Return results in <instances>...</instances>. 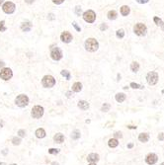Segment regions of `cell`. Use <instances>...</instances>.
<instances>
[{
    "instance_id": "cell-1",
    "label": "cell",
    "mask_w": 164,
    "mask_h": 165,
    "mask_svg": "<svg viewBox=\"0 0 164 165\" xmlns=\"http://www.w3.org/2000/svg\"><path fill=\"white\" fill-rule=\"evenodd\" d=\"M99 47V43L97 42L96 39L94 38H89L85 41V50L87 52H90V53H94L98 50Z\"/></svg>"
},
{
    "instance_id": "cell-2",
    "label": "cell",
    "mask_w": 164,
    "mask_h": 165,
    "mask_svg": "<svg viewBox=\"0 0 164 165\" xmlns=\"http://www.w3.org/2000/svg\"><path fill=\"white\" fill-rule=\"evenodd\" d=\"M134 32H135V34L137 35V36H145L146 35V32H147V28L144 24H142V23H137L135 25V27H134Z\"/></svg>"
},
{
    "instance_id": "cell-3",
    "label": "cell",
    "mask_w": 164,
    "mask_h": 165,
    "mask_svg": "<svg viewBox=\"0 0 164 165\" xmlns=\"http://www.w3.org/2000/svg\"><path fill=\"white\" fill-rule=\"evenodd\" d=\"M15 103H16L17 106L21 107V108L26 107L28 104H29V98H28L27 95H25V94H20V95H18L16 97Z\"/></svg>"
},
{
    "instance_id": "cell-4",
    "label": "cell",
    "mask_w": 164,
    "mask_h": 165,
    "mask_svg": "<svg viewBox=\"0 0 164 165\" xmlns=\"http://www.w3.org/2000/svg\"><path fill=\"white\" fill-rule=\"evenodd\" d=\"M42 84L45 88H52L54 87L55 84V79L54 76L52 75H46L44 76L43 80H42Z\"/></svg>"
},
{
    "instance_id": "cell-5",
    "label": "cell",
    "mask_w": 164,
    "mask_h": 165,
    "mask_svg": "<svg viewBox=\"0 0 164 165\" xmlns=\"http://www.w3.org/2000/svg\"><path fill=\"white\" fill-rule=\"evenodd\" d=\"M83 19L87 23H94L96 20V14L93 10H87L83 13Z\"/></svg>"
},
{
    "instance_id": "cell-6",
    "label": "cell",
    "mask_w": 164,
    "mask_h": 165,
    "mask_svg": "<svg viewBox=\"0 0 164 165\" xmlns=\"http://www.w3.org/2000/svg\"><path fill=\"white\" fill-rule=\"evenodd\" d=\"M51 56L54 60H60L62 58V52L59 47H51Z\"/></svg>"
},
{
    "instance_id": "cell-7",
    "label": "cell",
    "mask_w": 164,
    "mask_h": 165,
    "mask_svg": "<svg viewBox=\"0 0 164 165\" xmlns=\"http://www.w3.org/2000/svg\"><path fill=\"white\" fill-rule=\"evenodd\" d=\"M146 81L149 85H155L158 81V74L155 71H150L146 75Z\"/></svg>"
},
{
    "instance_id": "cell-8",
    "label": "cell",
    "mask_w": 164,
    "mask_h": 165,
    "mask_svg": "<svg viewBox=\"0 0 164 165\" xmlns=\"http://www.w3.org/2000/svg\"><path fill=\"white\" fill-rule=\"evenodd\" d=\"M12 76H13V72H12V70L10 68L4 67V68L1 69V71H0V78L1 79L7 81V80L12 78Z\"/></svg>"
},
{
    "instance_id": "cell-9",
    "label": "cell",
    "mask_w": 164,
    "mask_h": 165,
    "mask_svg": "<svg viewBox=\"0 0 164 165\" xmlns=\"http://www.w3.org/2000/svg\"><path fill=\"white\" fill-rule=\"evenodd\" d=\"M15 9H16V6H15V4H14L13 2H11V1H7V2H5V3L2 5V10H3L6 14H12V13H14Z\"/></svg>"
},
{
    "instance_id": "cell-10",
    "label": "cell",
    "mask_w": 164,
    "mask_h": 165,
    "mask_svg": "<svg viewBox=\"0 0 164 165\" xmlns=\"http://www.w3.org/2000/svg\"><path fill=\"white\" fill-rule=\"evenodd\" d=\"M32 117L35 119H39L44 115V108L42 106H35L32 109V113H31Z\"/></svg>"
},
{
    "instance_id": "cell-11",
    "label": "cell",
    "mask_w": 164,
    "mask_h": 165,
    "mask_svg": "<svg viewBox=\"0 0 164 165\" xmlns=\"http://www.w3.org/2000/svg\"><path fill=\"white\" fill-rule=\"evenodd\" d=\"M157 160H158V156L156 155L155 153H149V154H147L145 157L146 163L149 165L155 164V163L157 162Z\"/></svg>"
},
{
    "instance_id": "cell-12",
    "label": "cell",
    "mask_w": 164,
    "mask_h": 165,
    "mask_svg": "<svg viewBox=\"0 0 164 165\" xmlns=\"http://www.w3.org/2000/svg\"><path fill=\"white\" fill-rule=\"evenodd\" d=\"M60 40H61L63 43L68 44V43H70V42L72 41V35H71L69 32H67V31L62 32L61 35H60Z\"/></svg>"
},
{
    "instance_id": "cell-13",
    "label": "cell",
    "mask_w": 164,
    "mask_h": 165,
    "mask_svg": "<svg viewBox=\"0 0 164 165\" xmlns=\"http://www.w3.org/2000/svg\"><path fill=\"white\" fill-rule=\"evenodd\" d=\"M99 154L97 153H91L87 156V161L90 163H96L97 161H99Z\"/></svg>"
},
{
    "instance_id": "cell-14",
    "label": "cell",
    "mask_w": 164,
    "mask_h": 165,
    "mask_svg": "<svg viewBox=\"0 0 164 165\" xmlns=\"http://www.w3.org/2000/svg\"><path fill=\"white\" fill-rule=\"evenodd\" d=\"M32 27H33V25L30 22H24L21 25V29H22L23 32H29V31H31Z\"/></svg>"
},
{
    "instance_id": "cell-15",
    "label": "cell",
    "mask_w": 164,
    "mask_h": 165,
    "mask_svg": "<svg viewBox=\"0 0 164 165\" xmlns=\"http://www.w3.org/2000/svg\"><path fill=\"white\" fill-rule=\"evenodd\" d=\"M149 139V135L146 134V133H142V134H139L138 136V140L140 142H147Z\"/></svg>"
},
{
    "instance_id": "cell-16",
    "label": "cell",
    "mask_w": 164,
    "mask_h": 165,
    "mask_svg": "<svg viewBox=\"0 0 164 165\" xmlns=\"http://www.w3.org/2000/svg\"><path fill=\"white\" fill-rule=\"evenodd\" d=\"M78 108H80L81 110L85 111L89 108V103L87 101H84V100H81V101L78 102Z\"/></svg>"
},
{
    "instance_id": "cell-17",
    "label": "cell",
    "mask_w": 164,
    "mask_h": 165,
    "mask_svg": "<svg viewBox=\"0 0 164 165\" xmlns=\"http://www.w3.org/2000/svg\"><path fill=\"white\" fill-rule=\"evenodd\" d=\"M54 140H55V142H57V143H62L64 140V136L62 134L58 133V134H56L55 137H54Z\"/></svg>"
},
{
    "instance_id": "cell-18",
    "label": "cell",
    "mask_w": 164,
    "mask_h": 165,
    "mask_svg": "<svg viewBox=\"0 0 164 165\" xmlns=\"http://www.w3.org/2000/svg\"><path fill=\"white\" fill-rule=\"evenodd\" d=\"M126 98H127V96H126L125 93H118L116 95V97H115L116 101L119 102V103H123V102L126 100Z\"/></svg>"
},
{
    "instance_id": "cell-19",
    "label": "cell",
    "mask_w": 164,
    "mask_h": 165,
    "mask_svg": "<svg viewBox=\"0 0 164 165\" xmlns=\"http://www.w3.org/2000/svg\"><path fill=\"white\" fill-rule=\"evenodd\" d=\"M36 137L38 138H44L46 137V130L44 128H38L36 130Z\"/></svg>"
},
{
    "instance_id": "cell-20",
    "label": "cell",
    "mask_w": 164,
    "mask_h": 165,
    "mask_svg": "<svg viewBox=\"0 0 164 165\" xmlns=\"http://www.w3.org/2000/svg\"><path fill=\"white\" fill-rule=\"evenodd\" d=\"M129 12H130V9H129V7L127 6V5H124V6L121 7V14L123 16H128V14H129Z\"/></svg>"
},
{
    "instance_id": "cell-21",
    "label": "cell",
    "mask_w": 164,
    "mask_h": 165,
    "mask_svg": "<svg viewBox=\"0 0 164 165\" xmlns=\"http://www.w3.org/2000/svg\"><path fill=\"white\" fill-rule=\"evenodd\" d=\"M118 144H119V141L117 138H111V139H109V141H108V145L110 147H112V148L117 147Z\"/></svg>"
},
{
    "instance_id": "cell-22",
    "label": "cell",
    "mask_w": 164,
    "mask_h": 165,
    "mask_svg": "<svg viewBox=\"0 0 164 165\" xmlns=\"http://www.w3.org/2000/svg\"><path fill=\"white\" fill-rule=\"evenodd\" d=\"M107 16H108L109 20H115V19H117V17H118V13L115 10H111V11L108 12V15Z\"/></svg>"
},
{
    "instance_id": "cell-23",
    "label": "cell",
    "mask_w": 164,
    "mask_h": 165,
    "mask_svg": "<svg viewBox=\"0 0 164 165\" xmlns=\"http://www.w3.org/2000/svg\"><path fill=\"white\" fill-rule=\"evenodd\" d=\"M82 90V84L80 82H75L72 85V91L80 92Z\"/></svg>"
},
{
    "instance_id": "cell-24",
    "label": "cell",
    "mask_w": 164,
    "mask_h": 165,
    "mask_svg": "<svg viewBox=\"0 0 164 165\" xmlns=\"http://www.w3.org/2000/svg\"><path fill=\"white\" fill-rule=\"evenodd\" d=\"M153 21H154V23L157 25V26L161 27V29L164 31V22L161 20V19L159 18V17H154V18H153Z\"/></svg>"
},
{
    "instance_id": "cell-25",
    "label": "cell",
    "mask_w": 164,
    "mask_h": 165,
    "mask_svg": "<svg viewBox=\"0 0 164 165\" xmlns=\"http://www.w3.org/2000/svg\"><path fill=\"white\" fill-rule=\"evenodd\" d=\"M138 69H139V63L137 62V61L132 62V64H130V70H132L133 72H137Z\"/></svg>"
},
{
    "instance_id": "cell-26",
    "label": "cell",
    "mask_w": 164,
    "mask_h": 165,
    "mask_svg": "<svg viewBox=\"0 0 164 165\" xmlns=\"http://www.w3.org/2000/svg\"><path fill=\"white\" fill-rule=\"evenodd\" d=\"M80 138V131L78 129H75L71 133V138L72 139H78Z\"/></svg>"
},
{
    "instance_id": "cell-27",
    "label": "cell",
    "mask_w": 164,
    "mask_h": 165,
    "mask_svg": "<svg viewBox=\"0 0 164 165\" xmlns=\"http://www.w3.org/2000/svg\"><path fill=\"white\" fill-rule=\"evenodd\" d=\"M116 36H117V38H119V39H123V38L125 37V31H124L123 29H120V30H118V31L116 32Z\"/></svg>"
},
{
    "instance_id": "cell-28",
    "label": "cell",
    "mask_w": 164,
    "mask_h": 165,
    "mask_svg": "<svg viewBox=\"0 0 164 165\" xmlns=\"http://www.w3.org/2000/svg\"><path fill=\"white\" fill-rule=\"evenodd\" d=\"M110 108H111V105L108 104V103H104V105L102 106V108H101V110L103 111V112H108L110 110Z\"/></svg>"
},
{
    "instance_id": "cell-29",
    "label": "cell",
    "mask_w": 164,
    "mask_h": 165,
    "mask_svg": "<svg viewBox=\"0 0 164 165\" xmlns=\"http://www.w3.org/2000/svg\"><path fill=\"white\" fill-rule=\"evenodd\" d=\"M61 75L66 78V80H69V79H70V73H69V71H67V70H62V71H61Z\"/></svg>"
},
{
    "instance_id": "cell-30",
    "label": "cell",
    "mask_w": 164,
    "mask_h": 165,
    "mask_svg": "<svg viewBox=\"0 0 164 165\" xmlns=\"http://www.w3.org/2000/svg\"><path fill=\"white\" fill-rule=\"evenodd\" d=\"M12 143H13L14 145H19V144L21 143V138H13V139H12Z\"/></svg>"
},
{
    "instance_id": "cell-31",
    "label": "cell",
    "mask_w": 164,
    "mask_h": 165,
    "mask_svg": "<svg viewBox=\"0 0 164 165\" xmlns=\"http://www.w3.org/2000/svg\"><path fill=\"white\" fill-rule=\"evenodd\" d=\"M130 87H132V88H134V89H140V88H142V86H140L139 84L135 83V82L130 83Z\"/></svg>"
},
{
    "instance_id": "cell-32",
    "label": "cell",
    "mask_w": 164,
    "mask_h": 165,
    "mask_svg": "<svg viewBox=\"0 0 164 165\" xmlns=\"http://www.w3.org/2000/svg\"><path fill=\"white\" fill-rule=\"evenodd\" d=\"M58 152H59V149H56V148H50L48 149L50 154H57Z\"/></svg>"
},
{
    "instance_id": "cell-33",
    "label": "cell",
    "mask_w": 164,
    "mask_h": 165,
    "mask_svg": "<svg viewBox=\"0 0 164 165\" xmlns=\"http://www.w3.org/2000/svg\"><path fill=\"white\" fill-rule=\"evenodd\" d=\"M7 28L5 27V22L4 21H1L0 22V32H5Z\"/></svg>"
},
{
    "instance_id": "cell-34",
    "label": "cell",
    "mask_w": 164,
    "mask_h": 165,
    "mask_svg": "<svg viewBox=\"0 0 164 165\" xmlns=\"http://www.w3.org/2000/svg\"><path fill=\"white\" fill-rule=\"evenodd\" d=\"M81 12H82V10H81V7H80V6H76V7H75V13H76L78 16H80Z\"/></svg>"
},
{
    "instance_id": "cell-35",
    "label": "cell",
    "mask_w": 164,
    "mask_h": 165,
    "mask_svg": "<svg viewBox=\"0 0 164 165\" xmlns=\"http://www.w3.org/2000/svg\"><path fill=\"white\" fill-rule=\"evenodd\" d=\"M18 135L21 137V138H24V137L26 136V131H25L24 129H20V130L18 131Z\"/></svg>"
},
{
    "instance_id": "cell-36",
    "label": "cell",
    "mask_w": 164,
    "mask_h": 165,
    "mask_svg": "<svg viewBox=\"0 0 164 165\" xmlns=\"http://www.w3.org/2000/svg\"><path fill=\"white\" fill-rule=\"evenodd\" d=\"M114 137H115V138H123V135H122V133L121 131H116L115 134H114Z\"/></svg>"
},
{
    "instance_id": "cell-37",
    "label": "cell",
    "mask_w": 164,
    "mask_h": 165,
    "mask_svg": "<svg viewBox=\"0 0 164 165\" xmlns=\"http://www.w3.org/2000/svg\"><path fill=\"white\" fill-rule=\"evenodd\" d=\"M108 29V26H107V24H105V23H103L102 25L100 26V30L101 31H106Z\"/></svg>"
},
{
    "instance_id": "cell-38",
    "label": "cell",
    "mask_w": 164,
    "mask_h": 165,
    "mask_svg": "<svg viewBox=\"0 0 164 165\" xmlns=\"http://www.w3.org/2000/svg\"><path fill=\"white\" fill-rule=\"evenodd\" d=\"M158 139L159 140H161V141H164V133H160L159 135H158Z\"/></svg>"
},
{
    "instance_id": "cell-39",
    "label": "cell",
    "mask_w": 164,
    "mask_h": 165,
    "mask_svg": "<svg viewBox=\"0 0 164 165\" xmlns=\"http://www.w3.org/2000/svg\"><path fill=\"white\" fill-rule=\"evenodd\" d=\"M72 25H73V27L75 28V29H76V30H77L78 32H80V31H81V29H80V27H78V26H77V24H76L75 22H73V23H72Z\"/></svg>"
},
{
    "instance_id": "cell-40",
    "label": "cell",
    "mask_w": 164,
    "mask_h": 165,
    "mask_svg": "<svg viewBox=\"0 0 164 165\" xmlns=\"http://www.w3.org/2000/svg\"><path fill=\"white\" fill-rule=\"evenodd\" d=\"M149 0H137V3H139V4H145V3H147Z\"/></svg>"
},
{
    "instance_id": "cell-41",
    "label": "cell",
    "mask_w": 164,
    "mask_h": 165,
    "mask_svg": "<svg viewBox=\"0 0 164 165\" xmlns=\"http://www.w3.org/2000/svg\"><path fill=\"white\" fill-rule=\"evenodd\" d=\"M64 0H53V2L55 3V4H57V5H59V4H61L62 2H63Z\"/></svg>"
},
{
    "instance_id": "cell-42",
    "label": "cell",
    "mask_w": 164,
    "mask_h": 165,
    "mask_svg": "<svg viewBox=\"0 0 164 165\" xmlns=\"http://www.w3.org/2000/svg\"><path fill=\"white\" fill-rule=\"evenodd\" d=\"M34 1H35V0H25V2H26V3H28V4H32Z\"/></svg>"
},
{
    "instance_id": "cell-43",
    "label": "cell",
    "mask_w": 164,
    "mask_h": 165,
    "mask_svg": "<svg viewBox=\"0 0 164 165\" xmlns=\"http://www.w3.org/2000/svg\"><path fill=\"white\" fill-rule=\"evenodd\" d=\"M4 65H5V63H4V61H2V60H0V69H1V67H4Z\"/></svg>"
},
{
    "instance_id": "cell-44",
    "label": "cell",
    "mask_w": 164,
    "mask_h": 165,
    "mask_svg": "<svg viewBox=\"0 0 164 165\" xmlns=\"http://www.w3.org/2000/svg\"><path fill=\"white\" fill-rule=\"evenodd\" d=\"M7 150H8V149H4V150L2 151V154H3V155H6V154H7V152H8Z\"/></svg>"
},
{
    "instance_id": "cell-45",
    "label": "cell",
    "mask_w": 164,
    "mask_h": 165,
    "mask_svg": "<svg viewBox=\"0 0 164 165\" xmlns=\"http://www.w3.org/2000/svg\"><path fill=\"white\" fill-rule=\"evenodd\" d=\"M128 128H132V129H136L137 127H135V126H128Z\"/></svg>"
},
{
    "instance_id": "cell-46",
    "label": "cell",
    "mask_w": 164,
    "mask_h": 165,
    "mask_svg": "<svg viewBox=\"0 0 164 165\" xmlns=\"http://www.w3.org/2000/svg\"><path fill=\"white\" fill-rule=\"evenodd\" d=\"M134 147V143H128V148H133Z\"/></svg>"
},
{
    "instance_id": "cell-47",
    "label": "cell",
    "mask_w": 164,
    "mask_h": 165,
    "mask_svg": "<svg viewBox=\"0 0 164 165\" xmlns=\"http://www.w3.org/2000/svg\"><path fill=\"white\" fill-rule=\"evenodd\" d=\"M66 96H67V97H70V96H71V92L70 91L67 92V93H66Z\"/></svg>"
},
{
    "instance_id": "cell-48",
    "label": "cell",
    "mask_w": 164,
    "mask_h": 165,
    "mask_svg": "<svg viewBox=\"0 0 164 165\" xmlns=\"http://www.w3.org/2000/svg\"><path fill=\"white\" fill-rule=\"evenodd\" d=\"M48 16H51V17H50V18L52 19V20H53V19H55V17H53V16H54V14H50V15H48Z\"/></svg>"
},
{
    "instance_id": "cell-49",
    "label": "cell",
    "mask_w": 164,
    "mask_h": 165,
    "mask_svg": "<svg viewBox=\"0 0 164 165\" xmlns=\"http://www.w3.org/2000/svg\"><path fill=\"white\" fill-rule=\"evenodd\" d=\"M2 127H3V122L0 120V128H2Z\"/></svg>"
},
{
    "instance_id": "cell-50",
    "label": "cell",
    "mask_w": 164,
    "mask_h": 165,
    "mask_svg": "<svg viewBox=\"0 0 164 165\" xmlns=\"http://www.w3.org/2000/svg\"><path fill=\"white\" fill-rule=\"evenodd\" d=\"M52 165H58V163H57V162H53Z\"/></svg>"
},
{
    "instance_id": "cell-51",
    "label": "cell",
    "mask_w": 164,
    "mask_h": 165,
    "mask_svg": "<svg viewBox=\"0 0 164 165\" xmlns=\"http://www.w3.org/2000/svg\"><path fill=\"white\" fill-rule=\"evenodd\" d=\"M121 79V75L120 74H118V80H120Z\"/></svg>"
},
{
    "instance_id": "cell-52",
    "label": "cell",
    "mask_w": 164,
    "mask_h": 165,
    "mask_svg": "<svg viewBox=\"0 0 164 165\" xmlns=\"http://www.w3.org/2000/svg\"><path fill=\"white\" fill-rule=\"evenodd\" d=\"M3 3V0H0V6H1V4Z\"/></svg>"
},
{
    "instance_id": "cell-53",
    "label": "cell",
    "mask_w": 164,
    "mask_h": 165,
    "mask_svg": "<svg viewBox=\"0 0 164 165\" xmlns=\"http://www.w3.org/2000/svg\"><path fill=\"white\" fill-rule=\"evenodd\" d=\"M89 165H97V164H96V163H90Z\"/></svg>"
},
{
    "instance_id": "cell-54",
    "label": "cell",
    "mask_w": 164,
    "mask_h": 165,
    "mask_svg": "<svg viewBox=\"0 0 164 165\" xmlns=\"http://www.w3.org/2000/svg\"><path fill=\"white\" fill-rule=\"evenodd\" d=\"M160 165H164V162H162V163H161Z\"/></svg>"
},
{
    "instance_id": "cell-55",
    "label": "cell",
    "mask_w": 164,
    "mask_h": 165,
    "mask_svg": "<svg viewBox=\"0 0 164 165\" xmlns=\"http://www.w3.org/2000/svg\"><path fill=\"white\" fill-rule=\"evenodd\" d=\"M162 93H163V94H164V90H162Z\"/></svg>"
}]
</instances>
